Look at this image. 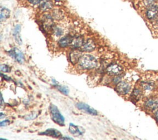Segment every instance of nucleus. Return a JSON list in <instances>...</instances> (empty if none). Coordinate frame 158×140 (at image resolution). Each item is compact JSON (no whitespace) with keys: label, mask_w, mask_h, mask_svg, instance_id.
<instances>
[{"label":"nucleus","mask_w":158,"mask_h":140,"mask_svg":"<svg viewBox=\"0 0 158 140\" xmlns=\"http://www.w3.org/2000/svg\"><path fill=\"white\" fill-rule=\"evenodd\" d=\"M97 64L96 59L90 55H82L78 62L79 66L85 70L93 69L97 66Z\"/></svg>","instance_id":"nucleus-1"},{"label":"nucleus","mask_w":158,"mask_h":140,"mask_svg":"<svg viewBox=\"0 0 158 140\" xmlns=\"http://www.w3.org/2000/svg\"><path fill=\"white\" fill-rule=\"evenodd\" d=\"M50 114L51 118L55 123L63 126L64 125V118L60 113L58 108L55 105H51L50 106Z\"/></svg>","instance_id":"nucleus-2"},{"label":"nucleus","mask_w":158,"mask_h":140,"mask_svg":"<svg viewBox=\"0 0 158 140\" xmlns=\"http://www.w3.org/2000/svg\"><path fill=\"white\" fill-rule=\"evenodd\" d=\"M106 72L110 75H119L123 72L122 67L116 63H113L110 64L106 68Z\"/></svg>","instance_id":"nucleus-3"},{"label":"nucleus","mask_w":158,"mask_h":140,"mask_svg":"<svg viewBox=\"0 0 158 140\" xmlns=\"http://www.w3.org/2000/svg\"><path fill=\"white\" fill-rule=\"evenodd\" d=\"M130 85L126 82H120L117 83L116 90L120 95H127L130 90Z\"/></svg>","instance_id":"nucleus-4"},{"label":"nucleus","mask_w":158,"mask_h":140,"mask_svg":"<svg viewBox=\"0 0 158 140\" xmlns=\"http://www.w3.org/2000/svg\"><path fill=\"white\" fill-rule=\"evenodd\" d=\"M76 107L82 110L88 114H90L93 115H98V112L94 109L93 108H91L89 105L83 103V102H78L76 104Z\"/></svg>","instance_id":"nucleus-5"},{"label":"nucleus","mask_w":158,"mask_h":140,"mask_svg":"<svg viewBox=\"0 0 158 140\" xmlns=\"http://www.w3.org/2000/svg\"><path fill=\"white\" fill-rule=\"evenodd\" d=\"M9 55L19 63H22L24 61V57L23 54L16 48L12 49L9 51Z\"/></svg>","instance_id":"nucleus-6"},{"label":"nucleus","mask_w":158,"mask_h":140,"mask_svg":"<svg viewBox=\"0 0 158 140\" xmlns=\"http://www.w3.org/2000/svg\"><path fill=\"white\" fill-rule=\"evenodd\" d=\"M82 48V50L85 52H90L93 51L95 48H96V45L95 42L91 40V39H89L87 40L86 41L84 42Z\"/></svg>","instance_id":"nucleus-7"},{"label":"nucleus","mask_w":158,"mask_h":140,"mask_svg":"<svg viewBox=\"0 0 158 140\" xmlns=\"http://www.w3.org/2000/svg\"><path fill=\"white\" fill-rule=\"evenodd\" d=\"M84 43L83 38L81 36H76L74 37L72 42L70 44V46H71L73 49H77L79 48H81Z\"/></svg>","instance_id":"nucleus-8"},{"label":"nucleus","mask_w":158,"mask_h":140,"mask_svg":"<svg viewBox=\"0 0 158 140\" xmlns=\"http://www.w3.org/2000/svg\"><path fill=\"white\" fill-rule=\"evenodd\" d=\"M158 14V6L156 5H151L148 9L146 15L149 19H154Z\"/></svg>","instance_id":"nucleus-9"},{"label":"nucleus","mask_w":158,"mask_h":140,"mask_svg":"<svg viewBox=\"0 0 158 140\" xmlns=\"http://www.w3.org/2000/svg\"><path fill=\"white\" fill-rule=\"evenodd\" d=\"M145 107L146 109L153 111L158 108V99L150 98L145 103Z\"/></svg>","instance_id":"nucleus-10"},{"label":"nucleus","mask_w":158,"mask_h":140,"mask_svg":"<svg viewBox=\"0 0 158 140\" xmlns=\"http://www.w3.org/2000/svg\"><path fill=\"white\" fill-rule=\"evenodd\" d=\"M82 56V52L81 51L75 49L73 51H72L70 54V61L72 64H76L78 63L80 57Z\"/></svg>","instance_id":"nucleus-11"},{"label":"nucleus","mask_w":158,"mask_h":140,"mask_svg":"<svg viewBox=\"0 0 158 140\" xmlns=\"http://www.w3.org/2000/svg\"><path fill=\"white\" fill-rule=\"evenodd\" d=\"M73 37L71 35H66L65 37L61 38L58 42V45L61 48H66L71 44Z\"/></svg>","instance_id":"nucleus-12"},{"label":"nucleus","mask_w":158,"mask_h":140,"mask_svg":"<svg viewBox=\"0 0 158 140\" xmlns=\"http://www.w3.org/2000/svg\"><path fill=\"white\" fill-rule=\"evenodd\" d=\"M43 135H45L47 136H51L52 138H60L62 137V135L58 130L56 129H48L45 131L44 133H42Z\"/></svg>","instance_id":"nucleus-13"},{"label":"nucleus","mask_w":158,"mask_h":140,"mask_svg":"<svg viewBox=\"0 0 158 140\" xmlns=\"http://www.w3.org/2000/svg\"><path fill=\"white\" fill-rule=\"evenodd\" d=\"M69 130L70 132H71V134H72L73 135H75V136H80L83 133V132H80V130H79V128L77 126H76L72 124H70Z\"/></svg>","instance_id":"nucleus-14"},{"label":"nucleus","mask_w":158,"mask_h":140,"mask_svg":"<svg viewBox=\"0 0 158 140\" xmlns=\"http://www.w3.org/2000/svg\"><path fill=\"white\" fill-rule=\"evenodd\" d=\"M20 31H21V26L19 25H17L14 29V37L15 41L19 45L22 44V40L20 37Z\"/></svg>","instance_id":"nucleus-15"},{"label":"nucleus","mask_w":158,"mask_h":140,"mask_svg":"<svg viewBox=\"0 0 158 140\" xmlns=\"http://www.w3.org/2000/svg\"><path fill=\"white\" fill-rule=\"evenodd\" d=\"M9 15H10V11L6 8H3L1 12V17H0V18H1V21H3L6 19L7 18H8Z\"/></svg>","instance_id":"nucleus-16"},{"label":"nucleus","mask_w":158,"mask_h":140,"mask_svg":"<svg viewBox=\"0 0 158 140\" xmlns=\"http://www.w3.org/2000/svg\"><path fill=\"white\" fill-rule=\"evenodd\" d=\"M53 31H54V35L56 37H60L62 35L63 30L61 28L59 27H55Z\"/></svg>","instance_id":"nucleus-17"},{"label":"nucleus","mask_w":158,"mask_h":140,"mask_svg":"<svg viewBox=\"0 0 158 140\" xmlns=\"http://www.w3.org/2000/svg\"><path fill=\"white\" fill-rule=\"evenodd\" d=\"M56 88L58 89V90H59L62 94L64 95H67L68 93H69V90L67 88H66V87L65 86H61V85H56Z\"/></svg>","instance_id":"nucleus-18"},{"label":"nucleus","mask_w":158,"mask_h":140,"mask_svg":"<svg viewBox=\"0 0 158 140\" xmlns=\"http://www.w3.org/2000/svg\"><path fill=\"white\" fill-rule=\"evenodd\" d=\"M52 7V5L51 3L49 2V1H47V2H45V3H43L42 6H41V9L43 10V11H46L48 9H51Z\"/></svg>","instance_id":"nucleus-19"},{"label":"nucleus","mask_w":158,"mask_h":140,"mask_svg":"<svg viewBox=\"0 0 158 140\" xmlns=\"http://www.w3.org/2000/svg\"><path fill=\"white\" fill-rule=\"evenodd\" d=\"M132 96H133V98L136 99V100H138V99H139L140 96H141V92H140L139 90H136L135 89L133 92Z\"/></svg>","instance_id":"nucleus-20"},{"label":"nucleus","mask_w":158,"mask_h":140,"mask_svg":"<svg viewBox=\"0 0 158 140\" xmlns=\"http://www.w3.org/2000/svg\"><path fill=\"white\" fill-rule=\"evenodd\" d=\"M1 71L4 72H8L11 71V68L6 65H1Z\"/></svg>","instance_id":"nucleus-21"},{"label":"nucleus","mask_w":158,"mask_h":140,"mask_svg":"<svg viewBox=\"0 0 158 140\" xmlns=\"http://www.w3.org/2000/svg\"><path fill=\"white\" fill-rule=\"evenodd\" d=\"M28 1L30 4L33 5H36L39 4L42 2V0H28Z\"/></svg>","instance_id":"nucleus-22"},{"label":"nucleus","mask_w":158,"mask_h":140,"mask_svg":"<svg viewBox=\"0 0 158 140\" xmlns=\"http://www.w3.org/2000/svg\"><path fill=\"white\" fill-rule=\"evenodd\" d=\"M155 2V0H144V2L145 3V5H148V6L153 5V2Z\"/></svg>","instance_id":"nucleus-23"},{"label":"nucleus","mask_w":158,"mask_h":140,"mask_svg":"<svg viewBox=\"0 0 158 140\" xmlns=\"http://www.w3.org/2000/svg\"><path fill=\"white\" fill-rule=\"evenodd\" d=\"M9 122V121L8 120H6L3 122H1V124H0V125H1V127H3V126H5V125H6L7 124H8Z\"/></svg>","instance_id":"nucleus-24"},{"label":"nucleus","mask_w":158,"mask_h":140,"mask_svg":"<svg viewBox=\"0 0 158 140\" xmlns=\"http://www.w3.org/2000/svg\"><path fill=\"white\" fill-rule=\"evenodd\" d=\"M114 82L116 83H119L120 82V77H116V78L114 80Z\"/></svg>","instance_id":"nucleus-25"},{"label":"nucleus","mask_w":158,"mask_h":140,"mask_svg":"<svg viewBox=\"0 0 158 140\" xmlns=\"http://www.w3.org/2000/svg\"><path fill=\"white\" fill-rule=\"evenodd\" d=\"M155 116H156V118L157 121L158 122V109H157V111H156V112L155 114Z\"/></svg>","instance_id":"nucleus-26"}]
</instances>
